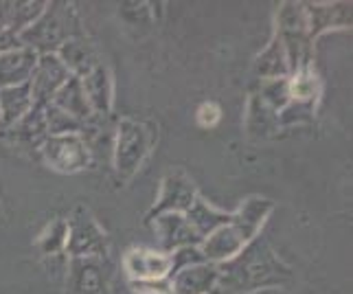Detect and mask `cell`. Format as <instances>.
<instances>
[{
  "mask_svg": "<svg viewBox=\"0 0 353 294\" xmlns=\"http://www.w3.org/2000/svg\"><path fill=\"white\" fill-rule=\"evenodd\" d=\"M292 279L294 275L274 255L268 239L257 235L233 259L220 264L215 294H254L261 290H281Z\"/></svg>",
  "mask_w": 353,
  "mask_h": 294,
  "instance_id": "cell-1",
  "label": "cell"
},
{
  "mask_svg": "<svg viewBox=\"0 0 353 294\" xmlns=\"http://www.w3.org/2000/svg\"><path fill=\"white\" fill-rule=\"evenodd\" d=\"M75 38H83V29L75 7L68 3H46L42 16L18 35L20 44L38 55L57 53Z\"/></svg>",
  "mask_w": 353,
  "mask_h": 294,
  "instance_id": "cell-2",
  "label": "cell"
},
{
  "mask_svg": "<svg viewBox=\"0 0 353 294\" xmlns=\"http://www.w3.org/2000/svg\"><path fill=\"white\" fill-rule=\"evenodd\" d=\"M156 130L137 119H121L114 141V169L121 182H128L152 152Z\"/></svg>",
  "mask_w": 353,
  "mask_h": 294,
  "instance_id": "cell-3",
  "label": "cell"
},
{
  "mask_svg": "<svg viewBox=\"0 0 353 294\" xmlns=\"http://www.w3.org/2000/svg\"><path fill=\"white\" fill-rule=\"evenodd\" d=\"M66 294H114V268L103 257H72L66 275Z\"/></svg>",
  "mask_w": 353,
  "mask_h": 294,
  "instance_id": "cell-4",
  "label": "cell"
},
{
  "mask_svg": "<svg viewBox=\"0 0 353 294\" xmlns=\"http://www.w3.org/2000/svg\"><path fill=\"white\" fill-rule=\"evenodd\" d=\"M66 255H70V259L108 255V235L83 206L75 209V213L66 219Z\"/></svg>",
  "mask_w": 353,
  "mask_h": 294,
  "instance_id": "cell-5",
  "label": "cell"
},
{
  "mask_svg": "<svg viewBox=\"0 0 353 294\" xmlns=\"http://www.w3.org/2000/svg\"><path fill=\"white\" fill-rule=\"evenodd\" d=\"M40 147L46 165L59 174H75V171L86 169L90 163V147L81 139V134L48 137Z\"/></svg>",
  "mask_w": 353,
  "mask_h": 294,
  "instance_id": "cell-6",
  "label": "cell"
},
{
  "mask_svg": "<svg viewBox=\"0 0 353 294\" xmlns=\"http://www.w3.org/2000/svg\"><path fill=\"white\" fill-rule=\"evenodd\" d=\"M68 79H70V72L55 53L40 55L38 64H35V68H33V75L29 79L33 106L44 108L46 104H51V99L57 95V90L62 88Z\"/></svg>",
  "mask_w": 353,
  "mask_h": 294,
  "instance_id": "cell-7",
  "label": "cell"
},
{
  "mask_svg": "<svg viewBox=\"0 0 353 294\" xmlns=\"http://www.w3.org/2000/svg\"><path fill=\"white\" fill-rule=\"evenodd\" d=\"M198 195L200 193L191 178H187L182 171H172V174H167L163 180L161 198H158V202L150 209L148 222H152L154 217L165 215V213H187Z\"/></svg>",
  "mask_w": 353,
  "mask_h": 294,
  "instance_id": "cell-8",
  "label": "cell"
},
{
  "mask_svg": "<svg viewBox=\"0 0 353 294\" xmlns=\"http://www.w3.org/2000/svg\"><path fill=\"white\" fill-rule=\"evenodd\" d=\"M123 271L132 281H165L174 273V255L156 248H132L123 257Z\"/></svg>",
  "mask_w": 353,
  "mask_h": 294,
  "instance_id": "cell-9",
  "label": "cell"
},
{
  "mask_svg": "<svg viewBox=\"0 0 353 294\" xmlns=\"http://www.w3.org/2000/svg\"><path fill=\"white\" fill-rule=\"evenodd\" d=\"M220 279V264L200 262L176 271L169 281L172 294H213Z\"/></svg>",
  "mask_w": 353,
  "mask_h": 294,
  "instance_id": "cell-10",
  "label": "cell"
},
{
  "mask_svg": "<svg viewBox=\"0 0 353 294\" xmlns=\"http://www.w3.org/2000/svg\"><path fill=\"white\" fill-rule=\"evenodd\" d=\"M246 244L248 242L241 235V231L233 222H228L220 228H215L209 237H204L198 248H200V255L204 262L224 264L228 259H233Z\"/></svg>",
  "mask_w": 353,
  "mask_h": 294,
  "instance_id": "cell-11",
  "label": "cell"
},
{
  "mask_svg": "<svg viewBox=\"0 0 353 294\" xmlns=\"http://www.w3.org/2000/svg\"><path fill=\"white\" fill-rule=\"evenodd\" d=\"M154 231L158 239H161V246L165 253L169 251H178V248H187V246H200L202 239L196 235L187 222V217L182 213H165L152 219Z\"/></svg>",
  "mask_w": 353,
  "mask_h": 294,
  "instance_id": "cell-12",
  "label": "cell"
},
{
  "mask_svg": "<svg viewBox=\"0 0 353 294\" xmlns=\"http://www.w3.org/2000/svg\"><path fill=\"white\" fill-rule=\"evenodd\" d=\"M38 57L40 55L27 46L0 53V90L27 84L33 75L35 64H38Z\"/></svg>",
  "mask_w": 353,
  "mask_h": 294,
  "instance_id": "cell-13",
  "label": "cell"
},
{
  "mask_svg": "<svg viewBox=\"0 0 353 294\" xmlns=\"http://www.w3.org/2000/svg\"><path fill=\"white\" fill-rule=\"evenodd\" d=\"M81 88L86 99L90 104V110L97 119H103L110 115L112 110V77L108 66H103L101 62L97 64L88 75L79 77Z\"/></svg>",
  "mask_w": 353,
  "mask_h": 294,
  "instance_id": "cell-14",
  "label": "cell"
},
{
  "mask_svg": "<svg viewBox=\"0 0 353 294\" xmlns=\"http://www.w3.org/2000/svg\"><path fill=\"white\" fill-rule=\"evenodd\" d=\"M272 209H274L272 200L250 195V198L243 200L239 209L233 213V219H230V222H233L241 231V235L246 237V242H250V239H254L259 235L265 217L272 213Z\"/></svg>",
  "mask_w": 353,
  "mask_h": 294,
  "instance_id": "cell-15",
  "label": "cell"
},
{
  "mask_svg": "<svg viewBox=\"0 0 353 294\" xmlns=\"http://www.w3.org/2000/svg\"><path fill=\"white\" fill-rule=\"evenodd\" d=\"M51 106L59 108L68 117L79 121L81 126H88L90 121L94 119L92 110H90V104L86 99V95H83L79 77H72L70 75V79L62 86V88L57 90V95L51 99Z\"/></svg>",
  "mask_w": 353,
  "mask_h": 294,
  "instance_id": "cell-16",
  "label": "cell"
},
{
  "mask_svg": "<svg viewBox=\"0 0 353 294\" xmlns=\"http://www.w3.org/2000/svg\"><path fill=\"white\" fill-rule=\"evenodd\" d=\"M307 18V31L310 40H314L316 35L334 29V27H349L351 24V5L340 3V5H303Z\"/></svg>",
  "mask_w": 353,
  "mask_h": 294,
  "instance_id": "cell-17",
  "label": "cell"
},
{
  "mask_svg": "<svg viewBox=\"0 0 353 294\" xmlns=\"http://www.w3.org/2000/svg\"><path fill=\"white\" fill-rule=\"evenodd\" d=\"M33 108L29 81L0 90V128H14L18 121Z\"/></svg>",
  "mask_w": 353,
  "mask_h": 294,
  "instance_id": "cell-18",
  "label": "cell"
},
{
  "mask_svg": "<svg viewBox=\"0 0 353 294\" xmlns=\"http://www.w3.org/2000/svg\"><path fill=\"white\" fill-rule=\"evenodd\" d=\"M55 55L62 59V64L68 68V72L72 77L88 75V72L99 64V59H97L90 42L86 40V35H83V38L68 40Z\"/></svg>",
  "mask_w": 353,
  "mask_h": 294,
  "instance_id": "cell-19",
  "label": "cell"
},
{
  "mask_svg": "<svg viewBox=\"0 0 353 294\" xmlns=\"http://www.w3.org/2000/svg\"><path fill=\"white\" fill-rule=\"evenodd\" d=\"M182 215L187 217L189 226L196 231V235L200 239L209 237L215 228H220V226L228 224L230 219H233V213H222V211L213 209V206H209V202L202 200V195H198L196 202L191 204V209L187 213H182Z\"/></svg>",
  "mask_w": 353,
  "mask_h": 294,
  "instance_id": "cell-20",
  "label": "cell"
},
{
  "mask_svg": "<svg viewBox=\"0 0 353 294\" xmlns=\"http://www.w3.org/2000/svg\"><path fill=\"white\" fill-rule=\"evenodd\" d=\"M46 3H0V27L20 35L42 16Z\"/></svg>",
  "mask_w": 353,
  "mask_h": 294,
  "instance_id": "cell-21",
  "label": "cell"
},
{
  "mask_svg": "<svg viewBox=\"0 0 353 294\" xmlns=\"http://www.w3.org/2000/svg\"><path fill=\"white\" fill-rule=\"evenodd\" d=\"M254 70L268 79H283L288 75L290 68H288V57H285V48L281 40L274 38V42L259 55Z\"/></svg>",
  "mask_w": 353,
  "mask_h": 294,
  "instance_id": "cell-22",
  "label": "cell"
},
{
  "mask_svg": "<svg viewBox=\"0 0 353 294\" xmlns=\"http://www.w3.org/2000/svg\"><path fill=\"white\" fill-rule=\"evenodd\" d=\"M38 248L44 257H64L66 253V219H55V222L48 226L40 239H38Z\"/></svg>",
  "mask_w": 353,
  "mask_h": 294,
  "instance_id": "cell-23",
  "label": "cell"
},
{
  "mask_svg": "<svg viewBox=\"0 0 353 294\" xmlns=\"http://www.w3.org/2000/svg\"><path fill=\"white\" fill-rule=\"evenodd\" d=\"M220 119H222V110L217 104L206 101L198 108V124L202 128H215L217 124H220Z\"/></svg>",
  "mask_w": 353,
  "mask_h": 294,
  "instance_id": "cell-24",
  "label": "cell"
},
{
  "mask_svg": "<svg viewBox=\"0 0 353 294\" xmlns=\"http://www.w3.org/2000/svg\"><path fill=\"white\" fill-rule=\"evenodd\" d=\"M18 46H22L20 40H18V35H16V33H11V31L5 29V27H0V53L11 51V48H18Z\"/></svg>",
  "mask_w": 353,
  "mask_h": 294,
  "instance_id": "cell-25",
  "label": "cell"
},
{
  "mask_svg": "<svg viewBox=\"0 0 353 294\" xmlns=\"http://www.w3.org/2000/svg\"><path fill=\"white\" fill-rule=\"evenodd\" d=\"M254 294H288L283 290H261V292H254Z\"/></svg>",
  "mask_w": 353,
  "mask_h": 294,
  "instance_id": "cell-26",
  "label": "cell"
},
{
  "mask_svg": "<svg viewBox=\"0 0 353 294\" xmlns=\"http://www.w3.org/2000/svg\"><path fill=\"white\" fill-rule=\"evenodd\" d=\"M213 294H215V292H213Z\"/></svg>",
  "mask_w": 353,
  "mask_h": 294,
  "instance_id": "cell-27",
  "label": "cell"
}]
</instances>
